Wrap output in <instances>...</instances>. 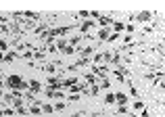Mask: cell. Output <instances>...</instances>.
Returning a JSON list of instances; mask_svg holds the SVG:
<instances>
[{"label":"cell","mask_w":165,"mask_h":117,"mask_svg":"<svg viewBox=\"0 0 165 117\" xmlns=\"http://www.w3.org/2000/svg\"><path fill=\"white\" fill-rule=\"evenodd\" d=\"M21 57H25V58H32V57H34V52H21Z\"/></svg>","instance_id":"cell-27"},{"label":"cell","mask_w":165,"mask_h":117,"mask_svg":"<svg viewBox=\"0 0 165 117\" xmlns=\"http://www.w3.org/2000/svg\"><path fill=\"white\" fill-rule=\"evenodd\" d=\"M113 29H115V34H117V32H123V29H126V25L121 23V21H115V23H113Z\"/></svg>","instance_id":"cell-12"},{"label":"cell","mask_w":165,"mask_h":117,"mask_svg":"<svg viewBox=\"0 0 165 117\" xmlns=\"http://www.w3.org/2000/svg\"><path fill=\"white\" fill-rule=\"evenodd\" d=\"M75 15H77V17H88L90 13H88V11H80V13H75Z\"/></svg>","instance_id":"cell-25"},{"label":"cell","mask_w":165,"mask_h":117,"mask_svg":"<svg viewBox=\"0 0 165 117\" xmlns=\"http://www.w3.org/2000/svg\"><path fill=\"white\" fill-rule=\"evenodd\" d=\"M4 86H9L11 90H25V88H27V84H25L19 75H9L6 82H4Z\"/></svg>","instance_id":"cell-1"},{"label":"cell","mask_w":165,"mask_h":117,"mask_svg":"<svg viewBox=\"0 0 165 117\" xmlns=\"http://www.w3.org/2000/svg\"><path fill=\"white\" fill-rule=\"evenodd\" d=\"M109 29H100V32H98V38H100V40H107V38H109Z\"/></svg>","instance_id":"cell-14"},{"label":"cell","mask_w":165,"mask_h":117,"mask_svg":"<svg viewBox=\"0 0 165 117\" xmlns=\"http://www.w3.org/2000/svg\"><path fill=\"white\" fill-rule=\"evenodd\" d=\"M151 19H153V15H151L148 11H144V13H140V15H138V21H142V23L151 21Z\"/></svg>","instance_id":"cell-6"},{"label":"cell","mask_w":165,"mask_h":117,"mask_svg":"<svg viewBox=\"0 0 165 117\" xmlns=\"http://www.w3.org/2000/svg\"><path fill=\"white\" fill-rule=\"evenodd\" d=\"M77 52H80V57H82V58H88L92 52H94V48H92V46H86V48H80Z\"/></svg>","instance_id":"cell-5"},{"label":"cell","mask_w":165,"mask_h":117,"mask_svg":"<svg viewBox=\"0 0 165 117\" xmlns=\"http://www.w3.org/2000/svg\"><path fill=\"white\" fill-rule=\"evenodd\" d=\"M27 88H29V92H32V94H38V92H40V88H42V86H40V82H36V80H32V82L27 84Z\"/></svg>","instance_id":"cell-3"},{"label":"cell","mask_w":165,"mask_h":117,"mask_svg":"<svg viewBox=\"0 0 165 117\" xmlns=\"http://www.w3.org/2000/svg\"><path fill=\"white\" fill-rule=\"evenodd\" d=\"M15 57H17V52H9V55H4V61H13Z\"/></svg>","instance_id":"cell-20"},{"label":"cell","mask_w":165,"mask_h":117,"mask_svg":"<svg viewBox=\"0 0 165 117\" xmlns=\"http://www.w3.org/2000/svg\"><path fill=\"white\" fill-rule=\"evenodd\" d=\"M92 61H94V63H100V61H103V55H94Z\"/></svg>","instance_id":"cell-22"},{"label":"cell","mask_w":165,"mask_h":117,"mask_svg":"<svg viewBox=\"0 0 165 117\" xmlns=\"http://www.w3.org/2000/svg\"><path fill=\"white\" fill-rule=\"evenodd\" d=\"M29 111H32L34 115H38V113H42V109H40V105H32V107H29Z\"/></svg>","instance_id":"cell-15"},{"label":"cell","mask_w":165,"mask_h":117,"mask_svg":"<svg viewBox=\"0 0 165 117\" xmlns=\"http://www.w3.org/2000/svg\"><path fill=\"white\" fill-rule=\"evenodd\" d=\"M52 107H54V109H59V111H61V109H65V103H61V100H59L57 105H52Z\"/></svg>","instance_id":"cell-24"},{"label":"cell","mask_w":165,"mask_h":117,"mask_svg":"<svg viewBox=\"0 0 165 117\" xmlns=\"http://www.w3.org/2000/svg\"><path fill=\"white\" fill-rule=\"evenodd\" d=\"M100 88H105V90H107V88H109V80H105V77H103V82H100Z\"/></svg>","instance_id":"cell-23"},{"label":"cell","mask_w":165,"mask_h":117,"mask_svg":"<svg viewBox=\"0 0 165 117\" xmlns=\"http://www.w3.org/2000/svg\"><path fill=\"white\" fill-rule=\"evenodd\" d=\"M88 92H90V94H94V96H96V94H98V84H92V88H90Z\"/></svg>","instance_id":"cell-19"},{"label":"cell","mask_w":165,"mask_h":117,"mask_svg":"<svg viewBox=\"0 0 165 117\" xmlns=\"http://www.w3.org/2000/svg\"><path fill=\"white\" fill-rule=\"evenodd\" d=\"M92 71H94V73H92V75H96V77H98V80H100V77H105L107 75V67H92Z\"/></svg>","instance_id":"cell-4"},{"label":"cell","mask_w":165,"mask_h":117,"mask_svg":"<svg viewBox=\"0 0 165 117\" xmlns=\"http://www.w3.org/2000/svg\"><path fill=\"white\" fill-rule=\"evenodd\" d=\"M119 36L117 34H113V36H109V38H107V40H109V42H115V40H117Z\"/></svg>","instance_id":"cell-26"},{"label":"cell","mask_w":165,"mask_h":117,"mask_svg":"<svg viewBox=\"0 0 165 117\" xmlns=\"http://www.w3.org/2000/svg\"><path fill=\"white\" fill-rule=\"evenodd\" d=\"M134 109L136 111H144V103H134Z\"/></svg>","instance_id":"cell-21"},{"label":"cell","mask_w":165,"mask_h":117,"mask_svg":"<svg viewBox=\"0 0 165 117\" xmlns=\"http://www.w3.org/2000/svg\"><path fill=\"white\" fill-rule=\"evenodd\" d=\"M71 117H84V113H75V115H71Z\"/></svg>","instance_id":"cell-28"},{"label":"cell","mask_w":165,"mask_h":117,"mask_svg":"<svg viewBox=\"0 0 165 117\" xmlns=\"http://www.w3.org/2000/svg\"><path fill=\"white\" fill-rule=\"evenodd\" d=\"M98 21H100V25H109V23H111L109 17H98Z\"/></svg>","instance_id":"cell-18"},{"label":"cell","mask_w":165,"mask_h":117,"mask_svg":"<svg viewBox=\"0 0 165 117\" xmlns=\"http://www.w3.org/2000/svg\"><path fill=\"white\" fill-rule=\"evenodd\" d=\"M115 100H117L119 105H126V103H128V96H126L123 92H117L115 94Z\"/></svg>","instance_id":"cell-7"},{"label":"cell","mask_w":165,"mask_h":117,"mask_svg":"<svg viewBox=\"0 0 165 117\" xmlns=\"http://www.w3.org/2000/svg\"><path fill=\"white\" fill-rule=\"evenodd\" d=\"M0 61H4V55H2V52H0Z\"/></svg>","instance_id":"cell-29"},{"label":"cell","mask_w":165,"mask_h":117,"mask_svg":"<svg viewBox=\"0 0 165 117\" xmlns=\"http://www.w3.org/2000/svg\"><path fill=\"white\" fill-rule=\"evenodd\" d=\"M6 48H9V44H6V40H2V38H0V52H4Z\"/></svg>","instance_id":"cell-17"},{"label":"cell","mask_w":165,"mask_h":117,"mask_svg":"<svg viewBox=\"0 0 165 117\" xmlns=\"http://www.w3.org/2000/svg\"><path fill=\"white\" fill-rule=\"evenodd\" d=\"M59 88H61V80H57V77H50V75H48V90L57 92Z\"/></svg>","instance_id":"cell-2"},{"label":"cell","mask_w":165,"mask_h":117,"mask_svg":"<svg viewBox=\"0 0 165 117\" xmlns=\"http://www.w3.org/2000/svg\"><path fill=\"white\" fill-rule=\"evenodd\" d=\"M40 109H42V113H52V111H54V107L50 105V103H44V105H40Z\"/></svg>","instance_id":"cell-10"},{"label":"cell","mask_w":165,"mask_h":117,"mask_svg":"<svg viewBox=\"0 0 165 117\" xmlns=\"http://www.w3.org/2000/svg\"><path fill=\"white\" fill-rule=\"evenodd\" d=\"M105 103H107V105H113V103H115V94H107Z\"/></svg>","instance_id":"cell-16"},{"label":"cell","mask_w":165,"mask_h":117,"mask_svg":"<svg viewBox=\"0 0 165 117\" xmlns=\"http://www.w3.org/2000/svg\"><path fill=\"white\" fill-rule=\"evenodd\" d=\"M40 71H44V73L50 75V73L54 71V65H52V63H50V65H40Z\"/></svg>","instance_id":"cell-9"},{"label":"cell","mask_w":165,"mask_h":117,"mask_svg":"<svg viewBox=\"0 0 165 117\" xmlns=\"http://www.w3.org/2000/svg\"><path fill=\"white\" fill-rule=\"evenodd\" d=\"M80 40H82V36H73L69 40V46H75V44H80Z\"/></svg>","instance_id":"cell-13"},{"label":"cell","mask_w":165,"mask_h":117,"mask_svg":"<svg viewBox=\"0 0 165 117\" xmlns=\"http://www.w3.org/2000/svg\"><path fill=\"white\" fill-rule=\"evenodd\" d=\"M84 82H86V84H96V82H98V77L88 73V75H84Z\"/></svg>","instance_id":"cell-11"},{"label":"cell","mask_w":165,"mask_h":117,"mask_svg":"<svg viewBox=\"0 0 165 117\" xmlns=\"http://www.w3.org/2000/svg\"><path fill=\"white\" fill-rule=\"evenodd\" d=\"M92 27H94V21H84V23H82V27H80V29H82V32H90Z\"/></svg>","instance_id":"cell-8"}]
</instances>
